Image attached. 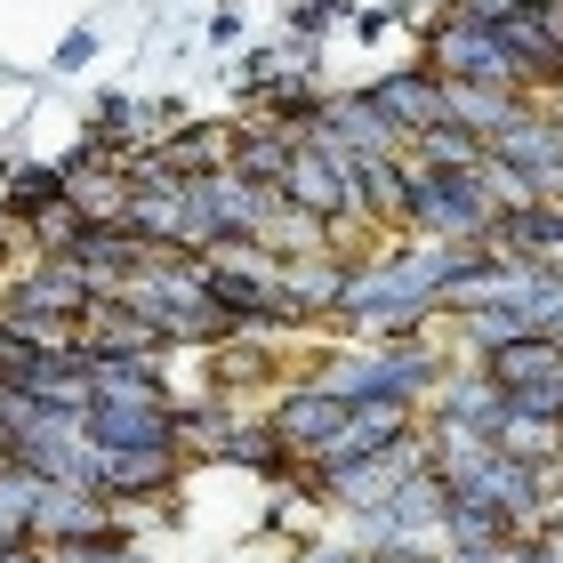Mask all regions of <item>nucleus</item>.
I'll return each mask as SVG.
<instances>
[{
  "label": "nucleus",
  "mask_w": 563,
  "mask_h": 563,
  "mask_svg": "<svg viewBox=\"0 0 563 563\" xmlns=\"http://www.w3.org/2000/svg\"><path fill=\"white\" fill-rule=\"evenodd\" d=\"M234 41H242V16L218 9V16H210V48H234Z\"/></svg>",
  "instance_id": "9"
},
{
  "label": "nucleus",
  "mask_w": 563,
  "mask_h": 563,
  "mask_svg": "<svg viewBox=\"0 0 563 563\" xmlns=\"http://www.w3.org/2000/svg\"><path fill=\"white\" fill-rule=\"evenodd\" d=\"M89 48H97V33H65V48H57V65H81Z\"/></svg>",
  "instance_id": "10"
},
{
  "label": "nucleus",
  "mask_w": 563,
  "mask_h": 563,
  "mask_svg": "<svg viewBox=\"0 0 563 563\" xmlns=\"http://www.w3.org/2000/svg\"><path fill=\"white\" fill-rule=\"evenodd\" d=\"M346 9H354V0H290V16H282V24H290V41L322 48L330 24H346Z\"/></svg>",
  "instance_id": "7"
},
{
  "label": "nucleus",
  "mask_w": 563,
  "mask_h": 563,
  "mask_svg": "<svg viewBox=\"0 0 563 563\" xmlns=\"http://www.w3.org/2000/svg\"><path fill=\"white\" fill-rule=\"evenodd\" d=\"M298 563H371V555H363V548H322V540H306Z\"/></svg>",
  "instance_id": "8"
},
{
  "label": "nucleus",
  "mask_w": 563,
  "mask_h": 563,
  "mask_svg": "<svg viewBox=\"0 0 563 563\" xmlns=\"http://www.w3.org/2000/svg\"><path fill=\"white\" fill-rule=\"evenodd\" d=\"M57 201H65L57 162H16L9 177H0V218H9V225H33L41 210H57Z\"/></svg>",
  "instance_id": "6"
},
{
  "label": "nucleus",
  "mask_w": 563,
  "mask_h": 563,
  "mask_svg": "<svg viewBox=\"0 0 563 563\" xmlns=\"http://www.w3.org/2000/svg\"><path fill=\"white\" fill-rule=\"evenodd\" d=\"M0 563H48V548H33V540H24V548H0Z\"/></svg>",
  "instance_id": "11"
},
{
  "label": "nucleus",
  "mask_w": 563,
  "mask_h": 563,
  "mask_svg": "<svg viewBox=\"0 0 563 563\" xmlns=\"http://www.w3.org/2000/svg\"><path fill=\"white\" fill-rule=\"evenodd\" d=\"M89 282L73 274L65 258H33L24 274H9V290H0V314H16V322H57V330H73L89 314Z\"/></svg>",
  "instance_id": "1"
},
{
  "label": "nucleus",
  "mask_w": 563,
  "mask_h": 563,
  "mask_svg": "<svg viewBox=\"0 0 563 563\" xmlns=\"http://www.w3.org/2000/svg\"><path fill=\"white\" fill-rule=\"evenodd\" d=\"M282 201L306 210V218H354V162L306 137L298 162H290V177H282Z\"/></svg>",
  "instance_id": "2"
},
{
  "label": "nucleus",
  "mask_w": 563,
  "mask_h": 563,
  "mask_svg": "<svg viewBox=\"0 0 563 563\" xmlns=\"http://www.w3.org/2000/svg\"><path fill=\"white\" fill-rule=\"evenodd\" d=\"M371 106L387 113L402 137H427L434 121H443V81H434L427 65H402V73H387V81H371Z\"/></svg>",
  "instance_id": "5"
},
{
  "label": "nucleus",
  "mask_w": 563,
  "mask_h": 563,
  "mask_svg": "<svg viewBox=\"0 0 563 563\" xmlns=\"http://www.w3.org/2000/svg\"><path fill=\"white\" fill-rule=\"evenodd\" d=\"M339 402H330L314 378H298V387H282L274 402H266V427H274V443L290 451V459H322V443L339 434Z\"/></svg>",
  "instance_id": "4"
},
{
  "label": "nucleus",
  "mask_w": 563,
  "mask_h": 563,
  "mask_svg": "<svg viewBox=\"0 0 563 563\" xmlns=\"http://www.w3.org/2000/svg\"><path fill=\"white\" fill-rule=\"evenodd\" d=\"M419 419H427V427H459V434H483V443H499V427H507V387H492L483 371H451L443 387L419 402Z\"/></svg>",
  "instance_id": "3"
}]
</instances>
